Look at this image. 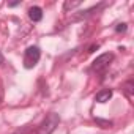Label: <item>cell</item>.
Returning a JSON list of instances; mask_svg holds the SVG:
<instances>
[{
	"label": "cell",
	"mask_w": 134,
	"mask_h": 134,
	"mask_svg": "<svg viewBox=\"0 0 134 134\" xmlns=\"http://www.w3.org/2000/svg\"><path fill=\"white\" fill-rule=\"evenodd\" d=\"M114 60V54H110V52H106V54H101L99 57H96L95 60H93V63H92V71H103L104 68H107L109 66V63Z\"/></svg>",
	"instance_id": "cell-3"
},
{
	"label": "cell",
	"mask_w": 134,
	"mask_h": 134,
	"mask_svg": "<svg viewBox=\"0 0 134 134\" xmlns=\"http://www.w3.org/2000/svg\"><path fill=\"white\" fill-rule=\"evenodd\" d=\"M18 5H21V2H11V3H8V7H10V8H13V7H18Z\"/></svg>",
	"instance_id": "cell-13"
},
{
	"label": "cell",
	"mask_w": 134,
	"mask_h": 134,
	"mask_svg": "<svg viewBox=\"0 0 134 134\" xmlns=\"http://www.w3.org/2000/svg\"><path fill=\"white\" fill-rule=\"evenodd\" d=\"M103 3H99V5H95V7H92V8H88V10H85V11H81L77 16H74V19H84V18H87V16H90L93 11H98V8L101 7Z\"/></svg>",
	"instance_id": "cell-6"
},
{
	"label": "cell",
	"mask_w": 134,
	"mask_h": 134,
	"mask_svg": "<svg viewBox=\"0 0 134 134\" xmlns=\"http://www.w3.org/2000/svg\"><path fill=\"white\" fill-rule=\"evenodd\" d=\"M29 18L33 21V22H40L43 19V10L40 7H32L29 10Z\"/></svg>",
	"instance_id": "cell-5"
},
{
	"label": "cell",
	"mask_w": 134,
	"mask_h": 134,
	"mask_svg": "<svg viewBox=\"0 0 134 134\" xmlns=\"http://www.w3.org/2000/svg\"><path fill=\"white\" fill-rule=\"evenodd\" d=\"M96 49H99V44H93V46H90V49H88V52H95Z\"/></svg>",
	"instance_id": "cell-12"
},
{
	"label": "cell",
	"mask_w": 134,
	"mask_h": 134,
	"mask_svg": "<svg viewBox=\"0 0 134 134\" xmlns=\"http://www.w3.org/2000/svg\"><path fill=\"white\" fill-rule=\"evenodd\" d=\"M112 90L110 88H107V90H101V92H98L96 93V96H95V99H96V103H101V104H104V103H107L110 98H112Z\"/></svg>",
	"instance_id": "cell-4"
},
{
	"label": "cell",
	"mask_w": 134,
	"mask_h": 134,
	"mask_svg": "<svg viewBox=\"0 0 134 134\" xmlns=\"http://www.w3.org/2000/svg\"><path fill=\"white\" fill-rule=\"evenodd\" d=\"M132 87H134L132 81H128V82H126V84L123 85V92H125V95H126V96H128L129 99H132V90H134Z\"/></svg>",
	"instance_id": "cell-7"
},
{
	"label": "cell",
	"mask_w": 134,
	"mask_h": 134,
	"mask_svg": "<svg viewBox=\"0 0 134 134\" xmlns=\"http://www.w3.org/2000/svg\"><path fill=\"white\" fill-rule=\"evenodd\" d=\"M40 57H41V51L40 47L36 46H29L24 52V66L27 70L33 68V66L40 62Z\"/></svg>",
	"instance_id": "cell-2"
},
{
	"label": "cell",
	"mask_w": 134,
	"mask_h": 134,
	"mask_svg": "<svg viewBox=\"0 0 134 134\" xmlns=\"http://www.w3.org/2000/svg\"><path fill=\"white\" fill-rule=\"evenodd\" d=\"M29 131H30V128H29V125H27V126H24L22 129H18L14 134H29Z\"/></svg>",
	"instance_id": "cell-11"
},
{
	"label": "cell",
	"mask_w": 134,
	"mask_h": 134,
	"mask_svg": "<svg viewBox=\"0 0 134 134\" xmlns=\"http://www.w3.org/2000/svg\"><path fill=\"white\" fill-rule=\"evenodd\" d=\"M126 29H128V25L123 22V24H118V25L115 27V32H117V33H125V32H126Z\"/></svg>",
	"instance_id": "cell-10"
},
{
	"label": "cell",
	"mask_w": 134,
	"mask_h": 134,
	"mask_svg": "<svg viewBox=\"0 0 134 134\" xmlns=\"http://www.w3.org/2000/svg\"><path fill=\"white\" fill-rule=\"evenodd\" d=\"M58 123H60V117H58V114H49L44 120H43V123L40 125V128H38V134H52L55 129H57V126H58Z\"/></svg>",
	"instance_id": "cell-1"
},
{
	"label": "cell",
	"mask_w": 134,
	"mask_h": 134,
	"mask_svg": "<svg viewBox=\"0 0 134 134\" xmlns=\"http://www.w3.org/2000/svg\"><path fill=\"white\" fill-rule=\"evenodd\" d=\"M96 125H99L101 128H110L112 126V121L110 120H103V118H95Z\"/></svg>",
	"instance_id": "cell-8"
},
{
	"label": "cell",
	"mask_w": 134,
	"mask_h": 134,
	"mask_svg": "<svg viewBox=\"0 0 134 134\" xmlns=\"http://www.w3.org/2000/svg\"><path fill=\"white\" fill-rule=\"evenodd\" d=\"M79 5H81V0H76V2H65L63 8H65V10H73V8H76V7H79Z\"/></svg>",
	"instance_id": "cell-9"
},
{
	"label": "cell",
	"mask_w": 134,
	"mask_h": 134,
	"mask_svg": "<svg viewBox=\"0 0 134 134\" xmlns=\"http://www.w3.org/2000/svg\"><path fill=\"white\" fill-rule=\"evenodd\" d=\"M3 62H5V58H3V54H2V52H0V65H2Z\"/></svg>",
	"instance_id": "cell-14"
}]
</instances>
